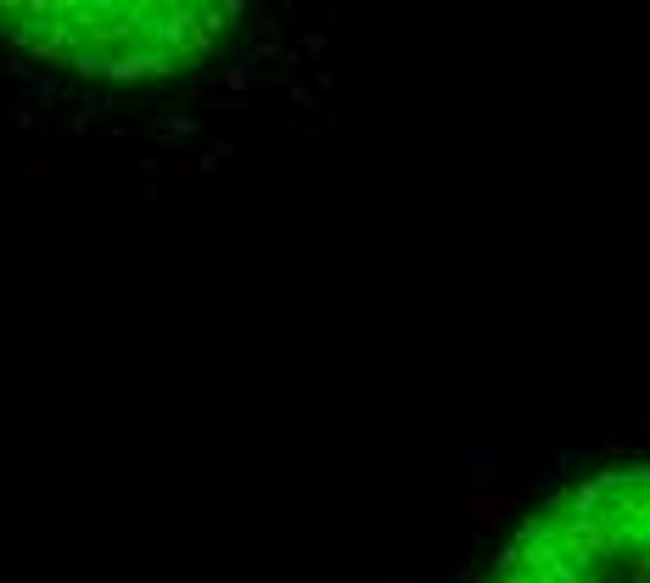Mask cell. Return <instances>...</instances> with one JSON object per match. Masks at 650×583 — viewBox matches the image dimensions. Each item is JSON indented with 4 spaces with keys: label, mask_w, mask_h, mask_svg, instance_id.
<instances>
[{
    "label": "cell",
    "mask_w": 650,
    "mask_h": 583,
    "mask_svg": "<svg viewBox=\"0 0 650 583\" xmlns=\"http://www.w3.org/2000/svg\"><path fill=\"white\" fill-rule=\"evenodd\" d=\"M236 29L241 6L225 0H0V40L79 79H180Z\"/></svg>",
    "instance_id": "cell-1"
},
{
    "label": "cell",
    "mask_w": 650,
    "mask_h": 583,
    "mask_svg": "<svg viewBox=\"0 0 650 583\" xmlns=\"http://www.w3.org/2000/svg\"><path fill=\"white\" fill-rule=\"evenodd\" d=\"M488 583H650V466L550 494L510 533Z\"/></svg>",
    "instance_id": "cell-2"
}]
</instances>
